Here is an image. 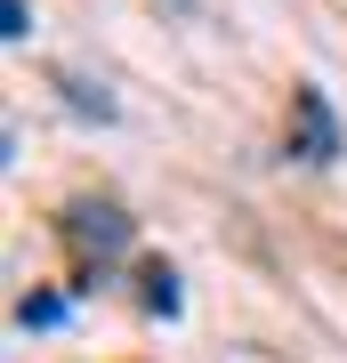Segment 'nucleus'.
Here are the masks:
<instances>
[{
	"label": "nucleus",
	"instance_id": "obj_1",
	"mask_svg": "<svg viewBox=\"0 0 347 363\" xmlns=\"http://www.w3.org/2000/svg\"><path fill=\"white\" fill-rule=\"evenodd\" d=\"M65 234H73V250H97V259H114V250L129 242V218L114 202H73L65 210Z\"/></svg>",
	"mask_w": 347,
	"mask_h": 363
},
{
	"label": "nucleus",
	"instance_id": "obj_2",
	"mask_svg": "<svg viewBox=\"0 0 347 363\" xmlns=\"http://www.w3.org/2000/svg\"><path fill=\"white\" fill-rule=\"evenodd\" d=\"M291 113H299L291 154H299V162H331V154H339V130H331V105H323V89H299Z\"/></svg>",
	"mask_w": 347,
	"mask_h": 363
},
{
	"label": "nucleus",
	"instance_id": "obj_3",
	"mask_svg": "<svg viewBox=\"0 0 347 363\" xmlns=\"http://www.w3.org/2000/svg\"><path fill=\"white\" fill-rule=\"evenodd\" d=\"M145 307H154V315H170V307H178V274H170V267H154V274H145Z\"/></svg>",
	"mask_w": 347,
	"mask_h": 363
},
{
	"label": "nucleus",
	"instance_id": "obj_4",
	"mask_svg": "<svg viewBox=\"0 0 347 363\" xmlns=\"http://www.w3.org/2000/svg\"><path fill=\"white\" fill-rule=\"evenodd\" d=\"M0 16H9V25H0L9 40H25V33H33V25H25V0H0Z\"/></svg>",
	"mask_w": 347,
	"mask_h": 363
}]
</instances>
